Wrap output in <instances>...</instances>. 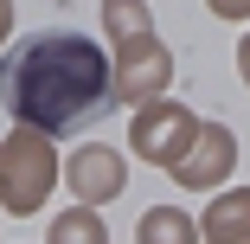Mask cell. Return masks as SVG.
<instances>
[{"label": "cell", "mask_w": 250, "mask_h": 244, "mask_svg": "<svg viewBox=\"0 0 250 244\" xmlns=\"http://www.w3.org/2000/svg\"><path fill=\"white\" fill-rule=\"evenodd\" d=\"M206 238L212 244H250V193H225L206 212Z\"/></svg>", "instance_id": "obj_7"}, {"label": "cell", "mask_w": 250, "mask_h": 244, "mask_svg": "<svg viewBox=\"0 0 250 244\" xmlns=\"http://www.w3.org/2000/svg\"><path fill=\"white\" fill-rule=\"evenodd\" d=\"M103 20L116 39H147V13H141V0H103Z\"/></svg>", "instance_id": "obj_10"}, {"label": "cell", "mask_w": 250, "mask_h": 244, "mask_svg": "<svg viewBox=\"0 0 250 244\" xmlns=\"http://www.w3.org/2000/svg\"><path fill=\"white\" fill-rule=\"evenodd\" d=\"M199 135V122L180 110V103H147L141 116H135V155H147V161H161V167H173L180 155H186V141Z\"/></svg>", "instance_id": "obj_3"}, {"label": "cell", "mask_w": 250, "mask_h": 244, "mask_svg": "<svg viewBox=\"0 0 250 244\" xmlns=\"http://www.w3.org/2000/svg\"><path fill=\"white\" fill-rule=\"evenodd\" d=\"M0 103L13 122H26L39 135H77L96 116H109V103H116L109 52L90 32H64V26L26 32L0 58Z\"/></svg>", "instance_id": "obj_1"}, {"label": "cell", "mask_w": 250, "mask_h": 244, "mask_svg": "<svg viewBox=\"0 0 250 244\" xmlns=\"http://www.w3.org/2000/svg\"><path fill=\"white\" fill-rule=\"evenodd\" d=\"M122 155L116 148H83V155H71V167H64V186L77 193L83 206H103V200H116L122 193Z\"/></svg>", "instance_id": "obj_5"}, {"label": "cell", "mask_w": 250, "mask_h": 244, "mask_svg": "<svg viewBox=\"0 0 250 244\" xmlns=\"http://www.w3.org/2000/svg\"><path fill=\"white\" fill-rule=\"evenodd\" d=\"M52 244H103V225H96L90 206H77V212H64L52 225Z\"/></svg>", "instance_id": "obj_9"}, {"label": "cell", "mask_w": 250, "mask_h": 244, "mask_svg": "<svg viewBox=\"0 0 250 244\" xmlns=\"http://www.w3.org/2000/svg\"><path fill=\"white\" fill-rule=\"evenodd\" d=\"M116 96H128V103H141V96H154L161 84H167V52L154 45V32L147 39H128V45H116Z\"/></svg>", "instance_id": "obj_4"}, {"label": "cell", "mask_w": 250, "mask_h": 244, "mask_svg": "<svg viewBox=\"0 0 250 244\" xmlns=\"http://www.w3.org/2000/svg\"><path fill=\"white\" fill-rule=\"evenodd\" d=\"M0 32H7V0H0Z\"/></svg>", "instance_id": "obj_13"}, {"label": "cell", "mask_w": 250, "mask_h": 244, "mask_svg": "<svg viewBox=\"0 0 250 244\" xmlns=\"http://www.w3.org/2000/svg\"><path fill=\"white\" fill-rule=\"evenodd\" d=\"M231 161H237V141H231V129H199L192 135V148L173 161V174L186 180V186H212V180H225L231 174Z\"/></svg>", "instance_id": "obj_6"}, {"label": "cell", "mask_w": 250, "mask_h": 244, "mask_svg": "<svg viewBox=\"0 0 250 244\" xmlns=\"http://www.w3.org/2000/svg\"><path fill=\"white\" fill-rule=\"evenodd\" d=\"M52 180H58V155L45 148L39 129H20V135L0 141V200L13 212H32L52 193Z\"/></svg>", "instance_id": "obj_2"}, {"label": "cell", "mask_w": 250, "mask_h": 244, "mask_svg": "<svg viewBox=\"0 0 250 244\" xmlns=\"http://www.w3.org/2000/svg\"><path fill=\"white\" fill-rule=\"evenodd\" d=\"M237 52H244V84H250V39H244V45H237Z\"/></svg>", "instance_id": "obj_12"}, {"label": "cell", "mask_w": 250, "mask_h": 244, "mask_svg": "<svg viewBox=\"0 0 250 244\" xmlns=\"http://www.w3.org/2000/svg\"><path fill=\"white\" fill-rule=\"evenodd\" d=\"M141 244H192V219L186 212H173V206H154L141 219V231H135Z\"/></svg>", "instance_id": "obj_8"}, {"label": "cell", "mask_w": 250, "mask_h": 244, "mask_svg": "<svg viewBox=\"0 0 250 244\" xmlns=\"http://www.w3.org/2000/svg\"><path fill=\"white\" fill-rule=\"evenodd\" d=\"M212 13H225V20H244V13H250V0H212Z\"/></svg>", "instance_id": "obj_11"}]
</instances>
